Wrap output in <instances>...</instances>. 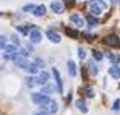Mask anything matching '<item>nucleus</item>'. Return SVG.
<instances>
[{"label":"nucleus","instance_id":"1","mask_svg":"<svg viewBox=\"0 0 120 115\" xmlns=\"http://www.w3.org/2000/svg\"><path fill=\"white\" fill-rule=\"evenodd\" d=\"M88 8H89L93 16H98V15H101L107 8V3L104 0H89L88 2Z\"/></svg>","mask_w":120,"mask_h":115},{"label":"nucleus","instance_id":"33","mask_svg":"<svg viewBox=\"0 0 120 115\" xmlns=\"http://www.w3.org/2000/svg\"><path fill=\"white\" fill-rule=\"evenodd\" d=\"M119 107H120V99H117L114 102V105H112V110H119Z\"/></svg>","mask_w":120,"mask_h":115},{"label":"nucleus","instance_id":"9","mask_svg":"<svg viewBox=\"0 0 120 115\" xmlns=\"http://www.w3.org/2000/svg\"><path fill=\"white\" fill-rule=\"evenodd\" d=\"M23 70H26L29 75H38V73H39V68H38V65H36L34 62H28V65H26Z\"/></svg>","mask_w":120,"mask_h":115},{"label":"nucleus","instance_id":"24","mask_svg":"<svg viewBox=\"0 0 120 115\" xmlns=\"http://www.w3.org/2000/svg\"><path fill=\"white\" fill-rule=\"evenodd\" d=\"M102 58H104V55L101 50H93V60H102Z\"/></svg>","mask_w":120,"mask_h":115},{"label":"nucleus","instance_id":"23","mask_svg":"<svg viewBox=\"0 0 120 115\" xmlns=\"http://www.w3.org/2000/svg\"><path fill=\"white\" fill-rule=\"evenodd\" d=\"M16 31H18L20 34H23V36H28V34H29V29H28L26 26H16Z\"/></svg>","mask_w":120,"mask_h":115},{"label":"nucleus","instance_id":"36","mask_svg":"<svg viewBox=\"0 0 120 115\" xmlns=\"http://www.w3.org/2000/svg\"><path fill=\"white\" fill-rule=\"evenodd\" d=\"M0 16H3V11H0Z\"/></svg>","mask_w":120,"mask_h":115},{"label":"nucleus","instance_id":"31","mask_svg":"<svg viewBox=\"0 0 120 115\" xmlns=\"http://www.w3.org/2000/svg\"><path fill=\"white\" fill-rule=\"evenodd\" d=\"M83 37L89 39V41H94V39H96V34H89V33H83Z\"/></svg>","mask_w":120,"mask_h":115},{"label":"nucleus","instance_id":"34","mask_svg":"<svg viewBox=\"0 0 120 115\" xmlns=\"http://www.w3.org/2000/svg\"><path fill=\"white\" fill-rule=\"evenodd\" d=\"M112 3H120V0H110Z\"/></svg>","mask_w":120,"mask_h":115},{"label":"nucleus","instance_id":"15","mask_svg":"<svg viewBox=\"0 0 120 115\" xmlns=\"http://www.w3.org/2000/svg\"><path fill=\"white\" fill-rule=\"evenodd\" d=\"M67 67H68L70 76H76V63H75L73 60H68V62H67Z\"/></svg>","mask_w":120,"mask_h":115},{"label":"nucleus","instance_id":"22","mask_svg":"<svg viewBox=\"0 0 120 115\" xmlns=\"http://www.w3.org/2000/svg\"><path fill=\"white\" fill-rule=\"evenodd\" d=\"M18 57V52L15 50V52H5L3 54V58L5 60H15V58Z\"/></svg>","mask_w":120,"mask_h":115},{"label":"nucleus","instance_id":"20","mask_svg":"<svg viewBox=\"0 0 120 115\" xmlns=\"http://www.w3.org/2000/svg\"><path fill=\"white\" fill-rule=\"evenodd\" d=\"M86 23H88V26H89V28H94V26H96V24H98L99 21H98V18H96V16L89 15V16L86 18Z\"/></svg>","mask_w":120,"mask_h":115},{"label":"nucleus","instance_id":"14","mask_svg":"<svg viewBox=\"0 0 120 115\" xmlns=\"http://www.w3.org/2000/svg\"><path fill=\"white\" fill-rule=\"evenodd\" d=\"M109 75L112 78H115V79H120V67H117V65L110 67L109 68Z\"/></svg>","mask_w":120,"mask_h":115},{"label":"nucleus","instance_id":"17","mask_svg":"<svg viewBox=\"0 0 120 115\" xmlns=\"http://www.w3.org/2000/svg\"><path fill=\"white\" fill-rule=\"evenodd\" d=\"M54 91H55V88H54L52 84H47V83H45V84H42V89H41V93H42V94H45V96H50Z\"/></svg>","mask_w":120,"mask_h":115},{"label":"nucleus","instance_id":"35","mask_svg":"<svg viewBox=\"0 0 120 115\" xmlns=\"http://www.w3.org/2000/svg\"><path fill=\"white\" fill-rule=\"evenodd\" d=\"M34 115H47V114H44V112H38V114H34Z\"/></svg>","mask_w":120,"mask_h":115},{"label":"nucleus","instance_id":"30","mask_svg":"<svg viewBox=\"0 0 120 115\" xmlns=\"http://www.w3.org/2000/svg\"><path fill=\"white\" fill-rule=\"evenodd\" d=\"M5 45H7V37H5V36H2V34H0V49H3V47H5Z\"/></svg>","mask_w":120,"mask_h":115},{"label":"nucleus","instance_id":"29","mask_svg":"<svg viewBox=\"0 0 120 115\" xmlns=\"http://www.w3.org/2000/svg\"><path fill=\"white\" fill-rule=\"evenodd\" d=\"M11 42H13V45H16V47L20 45V39H18L16 34H13V36H11Z\"/></svg>","mask_w":120,"mask_h":115},{"label":"nucleus","instance_id":"21","mask_svg":"<svg viewBox=\"0 0 120 115\" xmlns=\"http://www.w3.org/2000/svg\"><path fill=\"white\" fill-rule=\"evenodd\" d=\"M65 33H67V36H70V37H73V39H76L80 36V33L75 31V29H71V28H65Z\"/></svg>","mask_w":120,"mask_h":115},{"label":"nucleus","instance_id":"8","mask_svg":"<svg viewBox=\"0 0 120 115\" xmlns=\"http://www.w3.org/2000/svg\"><path fill=\"white\" fill-rule=\"evenodd\" d=\"M50 10H52L54 13H57V15H62L63 10H65V7H63L62 2H52V3H50Z\"/></svg>","mask_w":120,"mask_h":115},{"label":"nucleus","instance_id":"18","mask_svg":"<svg viewBox=\"0 0 120 115\" xmlns=\"http://www.w3.org/2000/svg\"><path fill=\"white\" fill-rule=\"evenodd\" d=\"M75 104H76V109H78L80 112H83V114H86V112H88V107H86V102H84L83 99H78V100H76Z\"/></svg>","mask_w":120,"mask_h":115},{"label":"nucleus","instance_id":"16","mask_svg":"<svg viewBox=\"0 0 120 115\" xmlns=\"http://www.w3.org/2000/svg\"><path fill=\"white\" fill-rule=\"evenodd\" d=\"M88 68H89V71H91V75H94V76H96V75L99 73V68H98V63H96L94 60H89V62H88Z\"/></svg>","mask_w":120,"mask_h":115},{"label":"nucleus","instance_id":"5","mask_svg":"<svg viewBox=\"0 0 120 115\" xmlns=\"http://www.w3.org/2000/svg\"><path fill=\"white\" fill-rule=\"evenodd\" d=\"M29 39L34 44H39L41 41H42V33H41L36 26H31V29H29Z\"/></svg>","mask_w":120,"mask_h":115},{"label":"nucleus","instance_id":"13","mask_svg":"<svg viewBox=\"0 0 120 115\" xmlns=\"http://www.w3.org/2000/svg\"><path fill=\"white\" fill-rule=\"evenodd\" d=\"M13 62H15V65H16V67H20V68H24V67L28 65V62H29V60H28V57H21V55H18V57L15 58Z\"/></svg>","mask_w":120,"mask_h":115},{"label":"nucleus","instance_id":"2","mask_svg":"<svg viewBox=\"0 0 120 115\" xmlns=\"http://www.w3.org/2000/svg\"><path fill=\"white\" fill-rule=\"evenodd\" d=\"M31 99H33V102H34L36 105H45V104L50 100V97L45 96V94H42V93H33Z\"/></svg>","mask_w":120,"mask_h":115},{"label":"nucleus","instance_id":"11","mask_svg":"<svg viewBox=\"0 0 120 115\" xmlns=\"http://www.w3.org/2000/svg\"><path fill=\"white\" fill-rule=\"evenodd\" d=\"M70 21H71V23H75L78 28H83V26H84V19L81 18L78 13H73V15H70Z\"/></svg>","mask_w":120,"mask_h":115},{"label":"nucleus","instance_id":"19","mask_svg":"<svg viewBox=\"0 0 120 115\" xmlns=\"http://www.w3.org/2000/svg\"><path fill=\"white\" fill-rule=\"evenodd\" d=\"M38 78H39V83H41V86H42V84H45V83H47V81H49V73H47V71H41L39 75H38Z\"/></svg>","mask_w":120,"mask_h":115},{"label":"nucleus","instance_id":"10","mask_svg":"<svg viewBox=\"0 0 120 115\" xmlns=\"http://www.w3.org/2000/svg\"><path fill=\"white\" fill-rule=\"evenodd\" d=\"M26 86L28 88H34V86H41L39 83V78L36 76V75H31V76L26 78Z\"/></svg>","mask_w":120,"mask_h":115},{"label":"nucleus","instance_id":"32","mask_svg":"<svg viewBox=\"0 0 120 115\" xmlns=\"http://www.w3.org/2000/svg\"><path fill=\"white\" fill-rule=\"evenodd\" d=\"M34 63L38 65V68H44V65H45V63H44V60H41V58H36V60H34Z\"/></svg>","mask_w":120,"mask_h":115},{"label":"nucleus","instance_id":"25","mask_svg":"<svg viewBox=\"0 0 120 115\" xmlns=\"http://www.w3.org/2000/svg\"><path fill=\"white\" fill-rule=\"evenodd\" d=\"M84 93H86L88 97H94V89L91 86H84Z\"/></svg>","mask_w":120,"mask_h":115},{"label":"nucleus","instance_id":"26","mask_svg":"<svg viewBox=\"0 0 120 115\" xmlns=\"http://www.w3.org/2000/svg\"><path fill=\"white\" fill-rule=\"evenodd\" d=\"M3 49H5V52H15V50H16V45H13V44H11V45H8V44H7Z\"/></svg>","mask_w":120,"mask_h":115},{"label":"nucleus","instance_id":"4","mask_svg":"<svg viewBox=\"0 0 120 115\" xmlns=\"http://www.w3.org/2000/svg\"><path fill=\"white\" fill-rule=\"evenodd\" d=\"M104 44L110 45V47H120V39L117 34H107L104 37Z\"/></svg>","mask_w":120,"mask_h":115},{"label":"nucleus","instance_id":"7","mask_svg":"<svg viewBox=\"0 0 120 115\" xmlns=\"http://www.w3.org/2000/svg\"><path fill=\"white\" fill-rule=\"evenodd\" d=\"M45 36L49 37V41H50V42H54V44H59L60 41H62L60 34H59V33H55V31H52V29H49V31L45 33Z\"/></svg>","mask_w":120,"mask_h":115},{"label":"nucleus","instance_id":"12","mask_svg":"<svg viewBox=\"0 0 120 115\" xmlns=\"http://www.w3.org/2000/svg\"><path fill=\"white\" fill-rule=\"evenodd\" d=\"M45 11H47L45 5H38V7H34L33 15H34V16H44V15H45Z\"/></svg>","mask_w":120,"mask_h":115},{"label":"nucleus","instance_id":"6","mask_svg":"<svg viewBox=\"0 0 120 115\" xmlns=\"http://www.w3.org/2000/svg\"><path fill=\"white\" fill-rule=\"evenodd\" d=\"M52 75H54V78H55V83H57V91H59V93H62V91H63V83H62L60 71L57 70V68H54V70H52Z\"/></svg>","mask_w":120,"mask_h":115},{"label":"nucleus","instance_id":"28","mask_svg":"<svg viewBox=\"0 0 120 115\" xmlns=\"http://www.w3.org/2000/svg\"><path fill=\"white\" fill-rule=\"evenodd\" d=\"M34 7H36V5H33V3L24 5V7H23V11H33V10H34Z\"/></svg>","mask_w":120,"mask_h":115},{"label":"nucleus","instance_id":"27","mask_svg":"<svg viewBox=\"0 0 120 115\" xmlns=\"http://www.w3.org/2000/svg\"><path fill=\"white\" fill-rule=\"evenodd\" d=\"M78 57H80L81 60H83V58L86 57V50H84L83 47H78Z\"/></svg>","mask_w":120,"mask_h":115},{"label":"nucleus","instance_id":"3","mask_svg":"<svg viewBox=\"0 0 120 115\" xmlns=\"http://www.w3.org/2000/svg\"><path fill=\"white\" fill-rule=\"evenodd\" d=\"M41 109H42L41 112H44V114H47V115H49V114H55V112L59 110V104H57L55 100L50 99L45 105H41Z\"/></svg>","mask_w":120,"mask_h":115}]
</instances>
